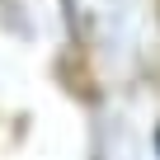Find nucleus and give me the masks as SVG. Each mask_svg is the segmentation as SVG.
Wrapping results in <instances>:
<instances>
[{
    "instance_id": "obj_1",
    "label": "nucleus",
    "mask_w": 160,
    "mask_h": 160,
    "mask_svg": "<svg viewBox=\"0 0 160 160\" xmlns=\"http://www.w3.org/2000/svg\"><path fill=\"white\" fill-rule=\"evenodd\" d=\"M155 151H160V127H155Z\"/></svg>"
}]
</instances>
